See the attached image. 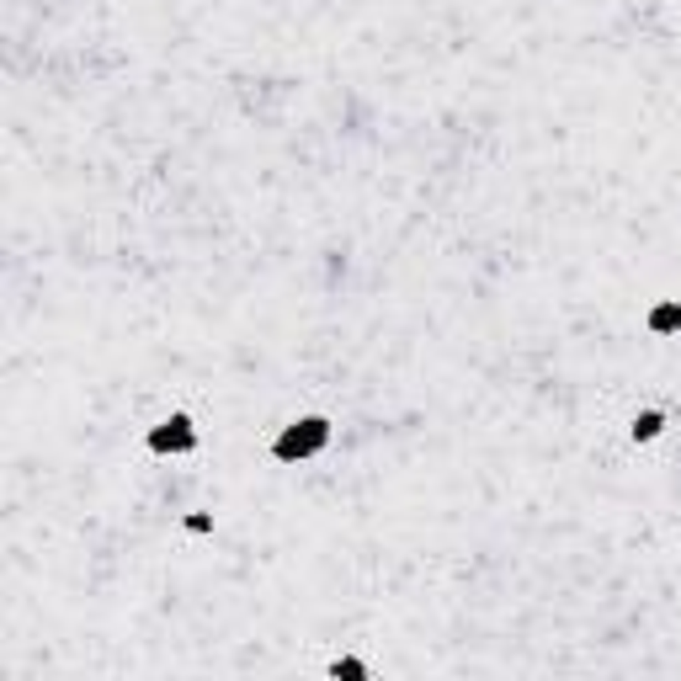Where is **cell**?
Instances as JSON below:
<instances>
[{
  "mask_svg": "<svg viewBox=\"0 0 681 681\" xmlns=\"http://www.w3.org/2000/svg\"><path fill=\"white\" fill-rule=\"evenodd\" d=\"M320 442H325V421H309V431H303V437H299V431H293V437H282L277 453H282V458H303V453H314Z\"/></svg>",
  "mask_w": 681,
  "mask_h": 681,
  "instance_id": "obj_1",
  "label": "cell"
},
{
  "mask_svg": "<svg viewBox=\"0 0 681 681\" xmlns=\"http://www.w3.org/2000/svg\"><path fill=\"white\" fill-rule=\"evenodd\" d=\"M186 421H176V431H160L155 437V447H192V431H181Z\"/></svg>",
  "mask_w": 681,
  "mask_h": 681,
  "instance_id": "obj_2",
  "label": "cell"
},
{
  "mask_svg": "<svg viewBox=\"0 0 681 681\" xmlns=\"http://www.w3.org/2000/svg\"><path fill=\"white\" fill-rule=\"evenodd\" d=\"M634 431H639V437H655V431H660V415H639V426H634Z\"/></svg>",
  "mask_w": 681,
  "mask_h": 681,
  "instance_id": "obj_3",
  "label": "cell"
},
{
  "mask_svg": "<svg viewBox=\"0 0 681 681\" xmlns=\"http://www.w3.org/2000/svg\"><path fill=\"white\" fill-rule=\"evenodd\" d=\"M655 325H660V330H665V325H681V309H665V314H655Z\"/></svg>",
  "mask_w": 681,
  "mask_h": 681,
  "instance_id": "obj_4",
  "label": "cell"
}]
</instances>
